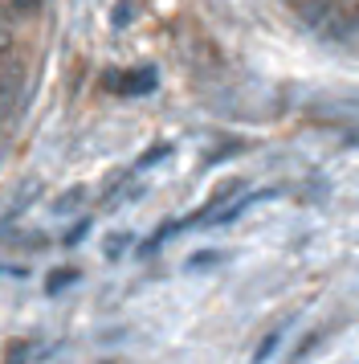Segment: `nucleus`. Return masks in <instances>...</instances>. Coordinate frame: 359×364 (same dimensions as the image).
I'll return each instance as SVG.
<instances>
[{"label":"nucleus","instance_id":"f03ea898","mask_svg":"<svg viewBox=\"0 0 359 364\" xmlns=\"http://www.w3.org/2000/svg\"><path fill=\"white\" fill-rule=\"evenodd\" d=\"M265 197H274V188H261V193H249L245 200H237V205H228V209H216V213L209 217L212 225H228V221H237V217L245 213V209H253L258 200H265Z\"/></svg>","mask_w":359,"mask_h":364},{"label":"nucleus","instance_id":"20e7f679","mask_svg":"<svg viewBox=\"0 0 359 364\" xmlns=\"http://www.w3.org/2000/svg\"><path fill=\"white\" fill-rule=\"evenodd\" d=\"M37 348V340H29V336H21V340H13V344L4 348V364H25L29 360V352Z\"/></svg>","mask_w":359,"mask_h":364},{"label":"nucleus","instance_id":"39448f33","mask_svg":"<svg viewBox=\"0 0 359 364\" xmlns=\"http://www.w3.org/2000/svg\"><path fill=\"white\" fill-rule=\"evenodd\" d=\"M163 156H172V144H155V148H147L143 156H139V164H135V172H143V168H155L163 160Z\"/></svg>","mask_w":359,"mask_h":364},{"label":"nucleus","instance_id":"1a4fd4ad","mask_svg":"<svg viewBox=\"0 0 359 364\" xmlns=\"http://www.w3.org/2000/svg\"><path fill=\"white\" fill-rule=\"evenodd\" d=\"M86 230H90V221H78V225H74V230L65 233V246H78L82 237H86Z\"/></svg>","mask_w":359,"mask_h":364},{"label":"nucleus","instance_id":"6e6552de","mask_svg":"<svg viewBox=\"0 0 359 364\" xmlns=\"http://www.w3.org/2000/svg\"><path fill=\"white\" fill-rule=\"evenodd\" d=\"M319 340H323V331H310L306 340H302V344L294 348V360H306V356H310V348L319 344Z\"/></svg>","mask_w":359,"mask_h":364},{"label":"nucleus","instance_id":"9d476101","mask_svg":"<svg viewBox=\"0 0 359 364\" xmlns=\"http://www.w3.org/2000/svg\"><path fill=\"white\" fill-rule=\"evenodd\" d=\"M123 250H127V237H123V233H114L111 242H106V258H118Z\"/></svg>","mask_w":359,"mask_h":364},{"label":"nucleus","instance_id":"0eeeda50","mask_svg":"<svg viewBox=\"0 0 359 364\" xmlns=\"http://www.w3.org/2000/svg\"><path fill=\"white\" fill-rule=\"evenodd\" d=\"M225 262V250H200V254H192V270H200V266H221Z\"/></svg>","mask_w":359,"mask_h":364},{"label":"nucleus","instance_id":"f257e3e1","mask_svg":"<svg viewBox=\"0 0 359 364\" xmlns=\"http://www.w3.org/2000/svg\"><path fill=\"white\" fill-rule=\"evenodd\" d=\"M155 70L147 66V70H127V74H111L106 78V86H111L114 95H151L155 90Z\"/></svg>","mask_w":359,"mask_h":364},{"label":"nucleus","instance_id":"423d86ee","mask_svg":"<svg viewBox=\"0 0 359 364\" xmlns=\"http://www.w3.org/2000/svg\"><path fill=\"white\" fill-rule=\"evenodd\" d=\"M277 344H282V331H270V336L258 344V352H253V364H265V360L277 352Z\"/></svg>","mask_w":359,"mask_h":364},{"label":"nucleus","instance_id":"7ed1b4c3","mask_svg":"<svg viewBox=\"0 0 359 364\" xmlns=\"http://www.w3.org/2000/svg\"><path fill=\"white\" fill-rule=\"evenodd\" d=\"M78 279H82L78 266H62V270H49V274H45V295H62L65 287H74Z\"/></svg>","mask_w":359,"mask_h":364},{"label":"nucleus","instance_id":"9b49d317","mask_svg":"<svg viewBox=\"0 0 359 364\" xmlns=\"http://www.w3.org/2000/svg\"><path fill=\"white\" fill-rule=\"evenodd\" d=\"M106 364H118V360H106Z\"/></svg>","mask_w":359,"mask_h":364}]
</instances>
